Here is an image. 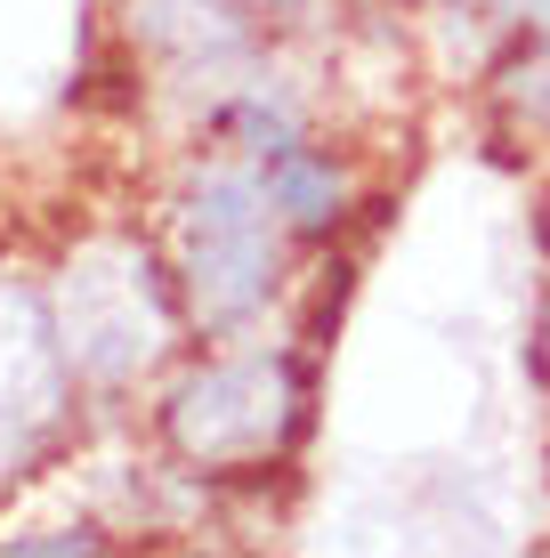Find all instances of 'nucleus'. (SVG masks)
<instances>
[{
    "label": "nucleus",
    "mask_w": 550,
    "mask_h": 558,
    "mask_svg": "<svg viewBox=\"0 0 550 558\" xmlns=\"http://www.w3.org/2000/svg\"><path fill=\"white\" fill-rule=\"evenodd\" d=\"M268 267H276L268 195L252 179H211L186 203V283H195V307L211 324L243 316L268 292Z\"/></svg>",
    "instance_id": "nucleus-1"
},
{
    "label": "nucleus",
    "mask_w": 550,
    "mask_h": 558,
    "mask_svg": "<svg viewBox=\"0 0 550 558\" xmlns=\"http://www.w3.org/2000/svg\"><path fill=\"white\" fill-rule=\"evenodd\" d=\"M268 195H276L283 210H292L300 227H325V219H332V203H340V179H332L325 162H308V154H292V146H283V154H276Z\"/></svg>",
    "instance_id": "nucleus-2"
}]
</instances>
